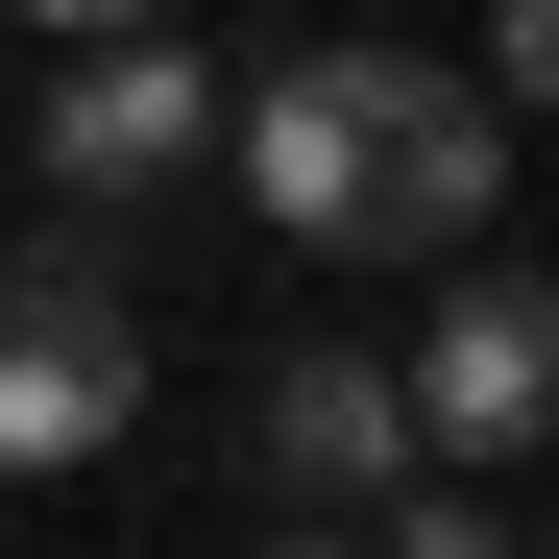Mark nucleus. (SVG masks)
I'll return each instance as SVG.
<instances>
[{"label": "nucleus", "mask_w": 559, "mask_h": 559, "mask_svg": "<svg viewBox=\"0 0 559 559\" xmlns=\"http://www.w3.org/2000/svg\"><path fill=\"white\" fill-rule=\"evenodd\" d=\"M535 559H559V535H535Z\"/></svg>", "instance_id": "nucleus-10"}, {"label": "nucleus", "mask_w": 559, "mask_h": 559, "mask_svg": "<svg viewBox=\"0 0 559 559\" xmlns=\"http://www.w3.org/2000/svg\"><path fill=\"white\" fill-rule=\"evenodd\" d=\"M25 25H49V73H73V49H170V0H25Z\"/></svg>", "instance_id": "nucleus-7"}, {"label": "nucleus", "mask_w": 559, "mask_h": 559, "mask_svg": "<svg viewBox=\"0 0 559 559\" xmlns=\"http://www.w3.org/2000/svg\"><path fill=\"white\" fill-rule=\"evenodd\" d=\"M414 438L462 462V487H487L511 438H559V293H535V267H462V293H438V341H414Z\"/></svg>", "instance_id": "nucleus-4"}, {"label": "nucleus", "mask_w": 559, "mask_h": 559, "mask_svg": "<svg viewBox=\"0 0 559 559\" xmlns=\"http://www.w3.org/2000/svg\"><path fill=\"white\" fill-rule=\"evenodd\" d=\"M219 170H243V219L317 243V267H462L487 195H511V98L438 73V49H293Z\"/></svg>", "instance_id": "nucleus-1"}, {"label": "nucleus", "mask_w": 559, "mask_h": 559, "mask_svg": "<svg viewBox=\"0 0 559 559\" xmlns=\"http://www.w3.org/2000/svg\"><path fill=\"white\" fill-rule=\"evenodd\" d=\"M414 365H365V341H293L267 365V487L293 511H414Z\"/></svg>", "instance_id": "nucleus-5"}, {"label": "nucleus", "mask_w": 559, "mask_h": 559, "mask_svg": "<svg viewBox=\"0 0 559 559\" xmlns=\"http://www.w3.org/2000/svg\"><path fill=\"white\" fill-rule=\"evenodd\" d=\"M390 559H535V535H511L487 487H414V511H390Z\"/></svg>", "instance_id": "nucleus-6"}, {"label": "nucleus", "mask_w": 559, "mask_h": 559, "mask_svg": "<svg viewBox=\"0 0 559 559\" xmlns=\"http://www.w3.org/2000/svg\"><path fill=\"white\" fill-rule=\"evenodd\" d=\"M487 73H511V98H559V0H511V25H487Z\"/></svg>", "instance_id": "nucleus-8"}, {"label": "nucleus", "mask_w": 559, "mask_h": 559, "mask_svg": "<svg viewBox=\"0 0 559 559\" xmlns=\"http://www.w3.org/2000/svg\"><path fill=\"white\" fill-rule=\"evenodd\" d=\"M122 438H146V317L98 293V243H25L0 267V487L122 462Z\"/></svg>", "instance_id": "nucleus-2"}, {"label": "nucleus", "mask_w": 559, "mask_h": 559, "mask_svg": "<svg viewBox=\"0 0 559 559\" xmlns=\"http://www.w3.org/2000/svg\"><path fill=\"white\" fill-rule=\"evenodd\" d=\"M267 559H365V535H267Z\"/></svg>", "instance_id": "nucleus-9"}, {"label": "nucleus", "mask_w": 559, "mask_h": 559, "mask_svg": "<svg viewBox=\"0 0 559 559\" xmlns=\"http://www.w3.org/2000/svg\"><path fill=\"white\" fill-rule=\"evenodd\" d=\"M25 146H49V219H73V243H98V219H146V195H195V170L243 146V98H219V73H195V49H73Z\"/></svg>", "instance_id": "nucleus-3"}]
</instances>
